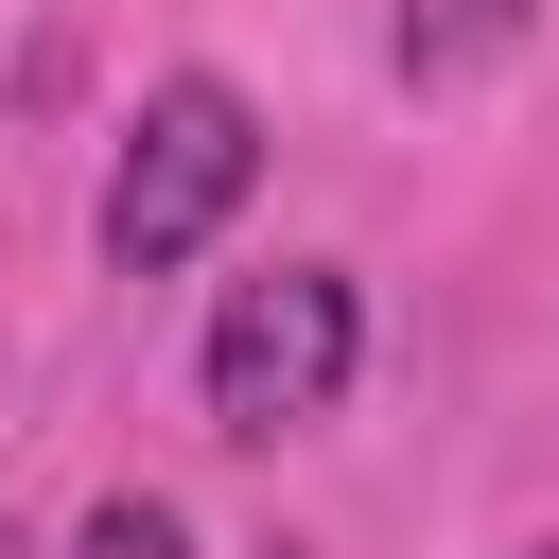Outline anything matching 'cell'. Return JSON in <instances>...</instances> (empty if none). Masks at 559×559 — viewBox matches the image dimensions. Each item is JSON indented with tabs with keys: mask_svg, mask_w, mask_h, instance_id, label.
I'll return each instance as SVG.
<instances>
[{
	"mask_svg": "<svg viewBox=\"0 0 559 559\" xmlns=\"http://www.w3.org/2000/svg\"><path fill=\"white\" fill-rule=\"evenodd\" d=\"M245 175H262V122H245V87L175 70V87L140 105L122 175H105V262H122V280H175V262H192V245L245 210Z\"/></svg>",
	"mask_w": 559,
	"mask_h": 559,
	"instance_id": "cell-1",
	"label": "cell"
},
{
	"mask_svg": "<svg viewBox=\"0 0 559 559\" xmlns=\"http://www.w3.org/2000/svg\"><path fill=\"white\" fill-rule=\"evenodd\" d=\"M349 367H367V314H349L332 262L227 280V314H210V437H297V419L349 402Z\"/></svg>",
	"mask_w": 559,
	"mask_h": 559,
	"instance_id": "cell-2",
	"label": "cell"
},
{
	"mask_svg": "<svg viewBox=\"0 0 559 559\" xmlns=\"http://www.w3.org/2000/svg\"><path fill=\"white\" fill-rule=\"evenodd\" d=\"M507 35H524V0H402V70H419V87H454V70H489Z\"/></svg>",
	"mask_w": 559,
	"mask_h": 559,
	"instance_id": "cell-3",
	"label": "cell"
},
{
	"mask_svg": "<svg viewBox=\"0 0 559 559\" xmlns=\"http://www.w3.org/2000/svg\"><path fill=\"white\" fill-rule=\"evenodd\" d=\"M70 559H192V542H175V507H157V489H105V507L70 524Z\"/></svg>",
	"mask_w": 559,
	"mask_h": 559,
	"instance_id": "cell-4",
	"label": "cell"
},
{
	"mask_svg": "<svg viewBox=\"0 0 559 559\" xmlns=\"http://www.w3.org/2000/svg\"><path fill=\"white\" fill-rule=\"evenodd\" d=\"M542 559H559V542H542Z\"/></svg>",
	"mask_w": 559,
	"mask_h": 559,
	"instance_id": "cell-5",
	"label": "cell"
}]
</instances>
